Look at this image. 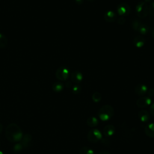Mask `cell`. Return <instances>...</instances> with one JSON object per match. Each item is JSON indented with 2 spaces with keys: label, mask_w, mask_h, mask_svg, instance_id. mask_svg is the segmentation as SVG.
<instances>
[{
  "label": "cell",
  "mask_w": 154,
  "mask_h": 154,
  "mask_svg": "<svg viewBox=\"0 0 154 154\" xmlns=\"http://www.w3.org/2000/svg\"><path fill=\"white\" fill-rule=\"evenodd\" d=\"M135 12L138 17L145 18L149 14V6L145 2H140L135 7Z\"/></svg>",
  "instance_id": "3"
},
{
  "label": "cell",
  "mask_w": 154,
  "mask_h": 154,
  "mask_svg": "<svg viewBox=\"0 0 154 154\" xmlns=\"http://www.w3.org/2000/svg\"><path fill=\"white\" fill-rule=\"evenodd\" d=\"M138 116L142 122H147L150 120V113L146 109H142L138 113Z\"/></svg>",
  "instance_id": "11"
},
{
  "label": "cell",
  "mask_w": 154,
  "mask_h": 154,
  "mask_svg": "<svg viewBox=\"0 0 154 154\" xmlns=\"http://www.w3.org/2000/svg\"><path fill=\"white\" fill-rule=\"evenodd\" d=\"M98 154H110V153L106 150H102Z\"/></svg>",
  "instance_id": "30"
},
{
  "label": "cell",
  "mask_w": 154,
  "mask_h": 154,
  "mask_svg": "<svg viewBox=\"0 0 154 154\" xmlns=\"http://www.w3.org/2000/svg\"><path fill=\"white\" fill-rule=\"evenodd\" d=\"M88 1H90V2H93L94 0H87Z\"/></svg>",
  "instance_id": "36"
},
{
  "label": "cell",
  "mask_w": 154,
  "mask_h": 154,
  "mask_svg": "<svg viewBox=\"0 0 154 154\" xmlns=\"http://www.w3.org/2000/svg\"><path fill=\"white\" fill-rule=\"evenodd\" d=\"M0 154H4L2 150H0Z\"/></svg>",
  "instance_id": "35"
},
{
  "label": "cell",
  "mask_w": 154,
  "mask_h": 154,
  "mask_svg": "<svg viewBox=\"0 0 154 154\" xmlns=\"http://www.w3.org/2000/svg\"><path fill=\"white\" fill-rule=\"evenodd\" d=\"M144 132L147 136L150 138L154 137V123H150L147 124L144 128Z\"/></svg>",
  "instance_id": "14"
},
{
  "label": "cell",
  "mask_w": 154,
  "mask_h": 154,
  "mask_svg": "<svg viewBox=\"0 0 154 154\" xmlns=\"http://www.w3.org/2000/svg\"><path fill=\"white\" fill-rule=\"evenodd\" d=\"M32 135L29 134H26L24 135H23V137L22 138V140H20V141H19L20 143V144L22 145L23 148H26L29 146V143H31V140H32Z\"/></svg>",
  "instance_id": "13"
},
{
  "label": "cell",
  "mask_w": 154,
  "mask_h": 154,
  "mask_svg": "<svg viewBox=\"0 0 154 154\" xmlns=\"http://www.w3.org/2000/svg\"><path fill=\"white\" fill-rule=\"evenodd\" d=\"M70 76L69 69L66 66H61L55 72L56 78L62 81H66Z\"/></svg>",
  "instance_id": "4"
},
{
  "label": "cell",
  "mask_w": 154,
  "mask_h": 154,
  "mask_svg": "<svg viewBox=\"0 0 154 154\" xmlns=\"http://www.w3.org/2000/svg\"><path fill=\"white\" fill-rule=\"evenodd\" d=\"M8 45V39L3 34L0 33V48H5Z\"/></svg>",
  "instance_id": "18"
},
{
  "label": "cell",
  "mask_w": 154,
  "mask_h": 154,
  "mask_svg": "<svg viewBox=\"0 0 154 154\" xmlns=\"http://www.w3.org/2000/svg\"><path fill=\"white\" fill-rule=\"evenodd\" d=\"M149 27L146 25H144V24H143L141 23L140 26L138 28V31L142 35H144V34H146L148 32H149Z\"/></svg>",
  "instance_id": "20"
},
{
  "label": "cell",
  "mask_w": 154,
  "mask_h": 154,
  "mask_svg": "<svg viewBox=\"0 0 154 154\" xmlns=\"http://www.w3.org/2000/svg\"><path fill=\"white\" fill-rule=\"evenodd\" d=\"M147 95L148 97H153L154 96V89L153 88H150L147 91Z\"/></svg>",
  "instance_id": "28"
},
{
  "label": "cell",
  "mask_w": 154,
  "mask_h": 154,
  "mask_svg": "<svg viewBox=\"0 0 154 154\" xmlns=\"http://www.w3.org/2000/svg\"><path fill=\"white\" fill-rule=\"evenodd\" d=\"M71 81L76 84H79L83 79V75L82 73L78 70L73 71L71 73Z\"/></svg>",
  "instance_id": "8"
},
{
  "label": "cell",
  "mask_w": 154,
  "mask_h": 154,
  "mask_svg": "<svg viewBox=\"0 0 154 154\" xmlns=\"http://www.w3.org/2000/svg\"><path fill=\"white\" fill-rule=\"evenodd\" d=\"M134 45L138 48H142L145 43V39L142 35H137L133 40Z\"/></svg>",
  "instance_id": "15"
},
{
  "label": "cell",
  "mask_w": 154,
  "mask_h": 154,
  "mask_svg": "<svg viewBox=\"0 0 154 154\" xmlns=\"http://www.w3.org/2000/svg\"><path fill=\"white\" fill-rule=\"evenodd\" d=\"M149 14L150 16L154 17V2L150 3L149 6Z\"/></svg>",
  "instance_id": "25"
},
{
  "label": "cell",
  "mask_w": 154,
  "mask_h": 154,
  "mask_svg": "<svg viewBox=\"0 0 154 154\" xmlns=\"http://www.w3.org/2000/svg\"><path fill=\"white\" fill-rule=\"evenodd\" d=\"M149 112L154 117V103L150 104L149 108Z\"/></svg>",
  "instance_id": "27"
},
{
  "label": "cell",
  "mask_w": 154,
  "mask_h": 154,
  "mask_svg": "<svg viewBox=\"0 0 154 154\" xmlns=\"http://www.w3.org/2000/svg\"><path fill=\"white\" fill-rule=\"evenodd\" d=\"M75 1L76 3L77 4H79V5L82 4L83 3V2H84V0H75Z\"/></svg>",
  "instance_id": "31"
},
{
  "label": "cell",
  "mask_w": 154,
  "mask_h": 154,
  "mask_svg": "<svg viewBox=\"0 0 154 154\" xmlns=\"http://www.w3.org/2000/svg\"><path fill=\"white\" fill-rule=\"evenodd\" d=\"M102 138V134L100 131L97 129L90 130L87 134V139L91 143H96Z\"/></svg>",
  "instance_id": "5"
},
{
  "label": "cell",
  "mask_w": 154,
  "mask_h": 154,
  "mask_svg": "<svg viewBox=\"0 0 154 154\" xmlns=\"http://www.w3.org/2000/svg\"><path fill=\"white\" fill-rule=\"evenodd\" d=\"M81 87L79 85H78V84H76L73 86H72V91L73 94H78L80 93L81 91Z\"/></svg>",
  "instance_id": "23"
},
{
  "label": "cell",
  "mask_w": 154,
  "mask_h": 154,
  "mask_svg": "<svg viewBox=\"0 0 154 154\" xmlns=\"http://www.w3.org/2000/svg\"><path fill=\"white\" fill-rule=\"evenodd\" d=\"M99 118L102 121H108L114 116V108L109 105L102 106L98 111Z\"/></svg>",
  "instance_id": "2"
},
{
  "label": "cell",
  "mask_w": 154,
  "mask_h": 154,
  "mask_svg": "<svg viewBox=\"0 0 154 154\" xmlns=\"http://www.w3.org/2000/svg\"><path fill=\"white\" fill-rule=\"evenodd\" d=\"M152 37L154 38V30H153V31L152 32Z\"/></svg>",
  "instance_id": "34"
},
{
  "label": "cell",
  "mask_w": 154,
  "mask_h": 154,
  "mask_svg": "<svg viewBox=\"0 0 154 154\" xmlns=\"http://www.w3.org/2000/svg\"><path fill=\"white\" fill-rule=\"evenodd\" d=\"M147 86L143 84H139L135 88V93L140 96H143L145 95L147 93Z\"/></svg>",
  "instance_id": "9"
},
{
  "label": "cell",
  "mask_w": 154,
  "mask_h": 154,
  "mask_svg": "<svg viewBox=\"0 0 154 154\" xmlns=\"http://www.w3.org/2000/svg\"><path fill=\"white\" fill-rule=\"evenodd\" d=\"M64 84L60 82H54L52 86V90L54 91L56 93H59L64 88Z\"/></svg>",
  "instance_id": "17"
},
{
  "label": "cell",
  "mask_w": 154,
  "mask_h": 154,
  "mask_svg": "<svg viewBox=\"0 0 154 154\" xmlns=\"http://www.w3.org/2000/svg\"><path fill=\"white\" fill-rule=\"evenodd\" d=\"M23 149L22 145L20 144V142H18L17 143H16V144H14V146H13V150L15 152H18L21 151L22 149Z\"/></svg>",
  "instance_id": "24"
},
{
  "label": "cell",
  "mask_w": 154,
  "mask_h": 154,
  "mask_svg": "<svg viewBox=\"0 0 154 154\" xmlns=\"http://www.w3.org/2000/svg\"><path fill=\"white\" fill-rule=\"evenodd\" d=\"M79 154H94V152L91 148L84 146L79 150Z\"/></svg>",
  "instance_id": "19"
},
{
  "label": "cell",
  "mask_w": 154,
  "mask_h": 154,
  "mask_svg": "<svg viewBox=\"0 0 154 154\" xmlns=\"http://www.w3.org/2000/svg\"><path fill=\"white\" fill-rule=\"evenodd\" d=\"M87 124L89 127L93 128L97 126V125L99 124V120L96 117L91 116L87 119Z\"/></svg>",
  "instance_id": "16"
},
{
  "label": "cell",
  "mask_w": 154,
  "mask_h": 154,
  "mask_svg": "<svg viewBox=\"0 0 154 154\" xmlns=\"http://www.w3.org/2000/svg\"><path fill=\"white\" fill-rule=\"evenodd\" d=\"M115 132V127L112 125H107L103 129V134L105 137H111Z\"/></svg>",
  "instance_id": "12"
},
{
  "label": "cell",
  "mask_w": 154,
  "mask_h": 154,
  "mask_svg": "<svg viewBox=\"0 0 154 154\" xmlns=\"http://www.w3.org/2000/svg\"><path fill=\"white\" fill-rule=\"evenodd\" d=\"M118 23L120 24V25H122L125 22V18L123 16H120L119 18H118Z\"/></svg>",
  "instance_id": "26"
},
{
  "label": "cell",
  "mask_w": 154,
  "mask_h": 154,
  "mask_svg": "<svg viewBox=\"0 0 154 154\" xmlns=\"http://www.w3.org/2000/svg\"><path fill=\"white\" fill-rule=\"evenodd\" d=\"M103 17L106 22H113L117 19V15L113 11L109 10L104 13Z\"/></svg>",
  "instance_id": "10"
},
{
  "label": "cell",
  "mask_w": 154,
  "mask_h": 154,
  "mask_svg": "<svg viewBox=\"0 0 154 154\" xmlns=\"http://www.w3.org/2000/svg\"><path fill=\"white\" fill-rule=\"evenodd\" d=\"M141 24V23L140 22V21H139L138 20H135L132 23V27L135 31H138V28L140 26Z\"/></svg>",
  "instance_id": "22"
},
{
  "label": "cell",
  "mask_w": 154,
  "mask_h": 154,
  "mask_svg": "<svg viewBox=\"0 0 154 154\" xmlns=\"http://www.w3.org/2000/svg\"><path fill=\"white\" fill-rule=\"evenodd\" d=\"M152 103V99L148 96H142L137 99V106L140 108H146Z\"/></svg>",
  "instance_id": "7"
},
{
  "label": "cell",
  "mask_w": 154,
  "mask_h": 154,
  "mask_svg": "<svg viewBox=\"0 0 154 154\" xmlns=\"http://www.w3.org/2000/svg\"><path fill=\"white\" fill-rule=\"evenodd\" d=\"M5 135L7 139L12 143L20 141L23 137V132L20 128L14 123L8 125L5 130Z\"/></svg>",
  "instance_id": "1"
},
{
  "label": "cell",
  "mask_w": 154,
  "mask_h": 154,
  "mask_svg": "<svg viewBox=\"0 0 154 154\" xmlns=\"http://www.w3.org/2000/svg\"><path fill=\"white\" fill-rule=\"evenodd\" d=\"M2 129H3V126H2V123H0V134L1 133V132H2Z\"/></svg>",
  "instance_id": "32"
},
{
  "label": "cell",
  "mask_w": 154,
  "mask_h": 154,
  "mask_svg": "<svg viewBox=\"0 0 154 154\" xmlns=\"http://www.w3.org/2000/svg\"><path fill=\"white\" fill-rule=\"evenodd\" d=\"M117 11L120 16L124 17L130 13L131 7L128 4L125 2H121L117 5Z\"/></svg>",
  "instance_id": "6"
},
{
  "label": "cell",
  "mask_w": 154,
  "mask_h": 154,
  "mask_svg": "<svg viewBox=\"0 0 154 154\" xmlns=\"http://www.w3.org/2000/svg\"><path fill=\"white\" fill-rule=\"evenodd\" d=\"M91 98H92V100H93V102H94L96 103H97V102H99L100 101V100L102 99V96H101L100 93L96 91V92H94L92 94Z\"/></svg>",
  "instance_id": "21"
},
{
  "label": "cell",
  "mask_w": 154,
  "mask_h": 154,
  "mask_svg": "<svg viewBox=\"0 0 154 154\" xmlns=\"http://www.w3.org/2000/svg\"><path fill=\"white\" fill-rule=\"evenodd\" d=\"M65 86H66L67 88H71V87H72V82H70V81H67V82H66V84H65Z\"/></svg>",
  "instance_id": "29"
},
{
  "label": "cell",
  "mask_w": 154,
  "mask_h": 154,
  "mask_svg": "<svg viewBox=\"0 0 154 154\" xmlns=\"http://www.w3.org/2000/svg\"><path fill=\"white\" fill-rule=\"evenodd\" d=\"M152 1V0H144V2H146V3H147V2H151Z\"/></svg>",
  "instance_id": "33"
}]
</instances>
